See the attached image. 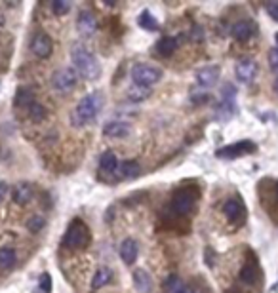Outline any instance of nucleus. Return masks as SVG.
<instances>
[{
  "label": "nucleus",
  "instance_id": "1",
  "mask_svg": "<svg viewBox=\"0 0 278 293\" xmlns=\"http://www.w3.org/2000/svg\"><path fill=\"white\" fill-rule=\"evenodd\" d=\"M101 107H103V99L99 93H90V95H84L78 105L73 109L71 113V122L75 128H84L92 124L97 114L101 113Z\"/></svg>",
  "mask_w": 278,
  "mask_h": 293
},
{
  "label": "nucleus",
  "instance_id": "2",
  "mask_svg": "<svg viewBox=\"0 0 278 293\" xmlns=\"http://www.w3.org/2000/svg\"><path fill=\"white\" fill-rule=\"evenodd\" d=\"M71 61L75 65L76 73H80L84 78L95 80L101 76L99 61L95 59V55L84 44H75V46L71 48Z\"/></svg>",
  "mask_w": 278,
  "mask_h": 293
},
{
  "label": "nucleus",
  "instance_id": "3",
  "mask_svg": "<svg viewBox=\"0 0 278 293\" xmlns=\"http://www.w3.org/2000/svg\"><path fill=\"white\" fill-rule=\"evenodd\" d=\"M63 244H65V247H69V249H84V247L90 244L88 226L84 225L80 219H75L69 225L67 233H65V238H63Z\"/></svg>",
  "mask_w": 278,
  "mask_h": 293
},
{
  "label": "nucleus",
  "instance_id": "4",
  "mask_svg": "<svg viewBox=\"0 0 278 293\" xmlns=\"http://www.w3.org/2000/svg\"><path fill=\"white\" fill-rule=\"evenodd\" d=\"M160 78H162V69H158L155 65L137 63V65L132 67V80H134V84H137V86L149 88L153 84H156Z\"/></svg>",
  "mask_w": 278,
  "mask_h": 293
},
{
  "label": "nucleus",
  "instance_id": "5",
  "mask_svg": "<svg viewBox=\"0 0 278 293\" xmlns=\"http://www.w3.org/2000/svg\"><path fill=\"white\" fill-rule=\"evenodd\" d=\"M76 80H78V73H76L73 67H63L59 71L54 73L52 84L59 93H69L73 88L76 86Z\"/></svg>",
  "mask_w": 278,
  "mask_h": 293
},
{
  "label": "nucleus",
  "instance_id": "6",
  "mask_svg": "<svg viewBox=\"0 0 278 293\" xmlns=\"http://www.w3.org/2000/svg\"><path fill=\"white\" fill-rule=\"evenodd\" d=\"M255 153V145L251 141H240L234 145L223 146L216 153L217 158H238V156H244V154Z\"/></svg>",
  "mask_w": 278,
  "mask_h": 293
},
{
  "label": "nucleus",
  "instance_id": "7",
  "mask_svg": "<svg viewBox=\"0 0 278 293\" xmlns=\"http://www.w3.org/2000/svg\"><path fill=\"white\" fill-rule=\"evenodd\" d=\"M223 213L231 223H234V225H242V221H244V217H246V207L240 198H229L223 204Z\"/></svg>",
  "mask_w": 278,
  "mask_h": 293
},
{
  "label": "nucleus",
  "instance_id": "8",
  "mask_svg": "<svg viewBox=\"0 0 278 293\" xmlns=\"http://www.w3.org/2000/svg\"><path fill=\"white\" fill-rule=\"evenodd\" d=\"M234 74L237 78L242 82V84H251L255 76H258V63L250 57H244L237 63V69H234Z\"/></svg>",
  "mask_w": 278,
  "mask_h": 293
},
{
  "label": "nucleus",
  "instance_id": "9",
  "mask_svg": "<svg viewBox=\"0 0 278 293\" xmlns=\"http://www.w3.org/2000/svg\"><path fill=\"white\" fill-rule=\"evenodd\" d=\"M76 31L78 34L82 36H94L95 31H97V19H95V15L88 10H84V12L78 13V17H76Z\"/></svg>",
  "mask_w": 278,
  "mask_h": 293
},
{
  "label": "nucleus",
  "instance_id": "10",
  "mask_svg": "<svg viewBox=\"0 0 278 293\" xmlns=\"http://www.w3.org/2000/svg\"><path fill=\"white\" fill-rule=\"evenodd\" d=\"M172 207L174 212L179 213V215H185L189 213L193 207H195V194L189 193V191H177L174 194V200H172Z\"/></svg>",
  "mask_w": 278,
  "mask_h": 293
},
{
  "label": "nucleus",
  "instance_id": "11",
  "mask_svg": "<svg viewBox=\"0 0 278 293\" xmlns=\"http://www.w3.org/2000/svg\"><path fill=\"white\" fill-rule=\"evenodd\" d=\"M132 133V126L124 120H111L103 126V135L105 137H113V139H120Z\"/></svg>",
  "mask_w": 278,
  "mask_h": 293
},
{
  "label": "nucleus",
  "instance_id": "12",
  "mask_svg": "<svg viewBox=\"0 0 278 293\" xmlns=\"http://www.w3.org/2000/svg\"><path fill=\"white\" fill-rule=\"evenodd\" d=\"M31 50L36 57H50V53H52V38L48 36L46 33H36L34 34L33 42H31Z\"/></svg>",
  "mask_w": 278,
  "mask_h": 293
},
{
  "label": "nucleus",
  "instance_id": "13",
  "mask_svg": "<svg viewBox=\"0 0 278 293\" xmlns=\"http://www.w3.org/2000/svg\"><path fill=\"white\" fill-rule=\"evenodd\" d=\"M255 31H258V27H255V23H253V21L242 19V21H237V23L232 25L231 34L237 40H240V42H246V40H250L251 36L255 34Z\"/></svg>",
  "mask_w": 278,
  "mask_h": 293
},
{
  "label": "nucleus",
  "instance_id": "14",
  "mask_svg": "<svg viewBox=\"0 0 278 293\" xmlns=\"http://www.w3.org/2000/svg\"><path fill=\"white\" fill-rule=\"evenodd\" d=\"M217 78H219V67H213V65L202 67V69L197 73V82L204 88L213 86L217 82Z\"/></svg>",
  "mask_w": 278,
  "mask_h": 293
},
{
  "label": "nucleus",
  "instance_id": "15",
  "mask_svg": "<svg viewBox=\"0 0 278 293\" xmlns=\"http://www.w3.org/2000/svg\"><path fill=\"white\" fill-rule=\"evenodd\" d=\"M120 259L124 265H134L137 259V242L134 238H126L120 244Z\"/></svg>",
  "mask_w": 278,
  "mask_h": 293
},
{
  "label": "nucleus",
  "instance_id": "16",
  "mask_svg": "<svg viewBox=\"0 0 278 293\" xmlns=\"http://www.w3.org/2000/svg\"><path fill=\"white\" fill-rule=\"evenodd\" d=\"M33 186H31V183H17L14 189V202L15 204H19V206H25V204H29L31 200H33Z\"/></svg>",
  "mask_w": 278,
  "mask_h": 293
},
{
  "label": "nucleus",
  "instance_id": "17",
  "mask_svg": "<svg viewBox=\"0 0 278 293\" xmlns=\"http://www.w3.org/2000/svg\"><path fill=\"white\" fill-rule=\"evenodd\" d=\"M134 286H136V289L139 293H151V289H153L151 274L147 270H143V268H137L134 273Z\"/></svg>",
  "mask_w": 278,
  "mask_h": 293
},
{
  "label": "nucleus",
  "instance_id": "18",
  "mask_svg": "<svg viewBox=\"0 0 278 293\" xmlns=\"http://www.w3.org/2000/svg\"><path fill=\"white\" fill-rule=\"evenodd\" d=\"M99 168H101V172L109 173V175H115L118 172V160H116V154L107 151V153L101 154V158H99Z\"/></svg>",
  "mask_w": 278,
  "mask_h": 293
},
{
  "label": "nucleus",
  "instance_id": "19",
  "mask_svg": "<svg viewBox=\"0 0 278 293\" xmlns=\"http://www.w3.org/2000/svg\"><path fill=\"white\" fill-rule=\"evenodd\" d=\"M151 88H145V86H137V84H134V86L128 88V92H126V95H128L130 101H134V103H141V101L149 99L151 97Z\"/></svg>",
  "mask_w": 278,
  "mask_h": 293
},
{
  "label": "nucleus",
  "instance_id": "20",
  "mask_svg": "<svg viewBox=\"0 0 278 293\" xmlns=\"http://www.w3.org/2000/svg\"><path fill=\"white\" fill-rule=\"evenodd\" d=\"M177 50V40L174 36H164V38L158 40V44H156V52L164 55V57H168L172 53Z\"/></svg>",
  "mask_w": 278,
  "mask_h": 293
},
{
  "label": "nucleus",
  "instance_id": "21",
  "mask_svg": "<svg viewBox=\"0 0 278 293\" xmlns=\"http://www.w3.org/2000/svg\"><path fill=\"white\" fill-rule=\"evenodd\" d=\"M109 280H111V268H107V266H99V268L95 270L94 278H92V289H99V287H103L105 284H109Z\"/></svg>",
  "mask_w": 278,
  "mask_h": 293
},
{
  "label": "nucleus",
  "instance_id": "22",
  "mask_svg": "<svg viewBox=\"0 0 278 293\" xmlns=\"http://www.w3.org/2000/svg\"><path fill=\"white\" fill-rule=\"evenodd\" d=\"M137 25L145 29V31H158V23H156L155 15H151L149 10H143L137 17Z\"/></svg>",
  "mask_w": 278,
  "mask_h": 293
},
{
  "label": "nucleus",
  "instance_id": "23",
  "mask_svg": "<svg viewBox=\"0 0 278 293\" xmlns=\"http://www.w3.org/2000/svg\"><path fill=\"white\" fill-rule=\"evenodd\" d=\"M240 280H242L244 284H248V286H253V284L259 280L258 266H253V265L242 266V270H240Z\"/></svg>",
  "mask_w": 278,
  "mask_h": 293
},
{
  "label": "nucleus",
  "instance_id": "24",
  "mask_svg": "<svg viewBox=\"0 0 278 293\" xmlns=\"http://www.w3.org/2000/svg\"><path fill=\"white\" fill-rule=\"evenodd\" d=\"M137 175H139V164L134 160H126L120 166V177H124V179H134Z\"/></svg>",
  "mask_w": 278,
  "mask_h": 293
},
{
  "label": "nucleus",
  "instance_id": "25",
  "mask_svg": "<svg viewBox=\"0 0 278 293\" xmlns=\"http://www.w3.org/2000/svg\"><path fill=\"white\" fill-rule=\"evenodd\" d=\"M15 252L12 247H0V268H12L15 265Z\"/></svg>",
  "mask_w": 278,
  "mask_h": 293
},
{
  "label": "nucleus",
  "instance_id": "26",
  "mask_svg": "<svg viewBox=\"0 0 278 293\" xmlns=\"http://www.w3.org/2000/svg\"><path fill=\"white\" fill-rule=\"evenodd\" d=\"M34 103V97H33V92L27 90V88H21L17 90L15 93V105L17 107H31Z\"/></svg>",
  "mask_w": 278,
  "mask_h": 293
},
{
  "label": "nucleus",
  "instance_id": "27",
  "mask_svg": "<svg viewBox=\"0 0 278 293\" xmlns=\"http://www.w3.org/2000/svg\"><path fill=\"white\" fill-rule=\"evenodd\" d=\"M179 286H183V282H181V278L179 276H176V274H172V276H168L166 278V282H164V291L166 293H174Z\"/></svg>",
  "mask_w": 278,
  "mask_h": 293
},
{
  "label": "nucleus",
  "instance_id": "28",
  "mask_svg": "<svg viewBox=\"0 0 278 293\" xmlns=\"http://www.w3.org/2000/svg\"><path fill=\"white\" fill-rule=\"evenodd\" d=\"M29 114H31L33 122H40V120L46 116V109H44L40 103H33V105L29 107Z\"/></svg>",
  "mask_w": 278,
  "mask_h": 293
},
{
  "label": "nucleus",
  "instance_id": "29",
  "mask_svg": "<svg viewBox=\"0 0 278 293\" xmlns=\"http://www.w3.org/2000/svg\"><path fill=\"white\" fill-rule=\"evenodd\" d=\"M44 217H40V215H33L31 219L27 221V228L31 231V233H38L40 228H44Z\"/></svg>",
  "mask_w": 278,
  "mask_h": 293
},
{
  "label": "nucleus",
  "instance_id": "30",
  "mask_svg": "<svg viewBox=\"0 0 278 293\" xmlns=\"http://www.w3.org/2000/svg\"><path fill=\"white\" fill-rule=\"evenodd\" d=\"M52 10H54L55 15H63V13H67L71 10V2L69 0H55L52 4Z\"/></svg>",
  "mask_w": 278,
  "mask_h": 293
},
{
  "label": "nucleus",
  "instance_id": "31",
  "mask_svg": "<svg viewBox=\"0 0 278 293\" xmlns=\"http://www.w3.org/2000/svg\"><path fill=\"white\" fill-rule=\"evenodd\" d=\"M269 67H271L274 73H278V46H274L269 52Z\"/></svg>",
  "mask_w": 278,
  "mask_h": 293
},
{
  "label": "nucleus",
  "instance_id": "32",
  "mask_svg": "<svg viewBox=\"0 0 278 293\" xmlns=\"http://www.w3.org/2000/svg\"><path fill=\"white\" fill-rule=\"evenodd\" d=\"M40 289L42 293H50V289H52V278L48 273L40 274Z\"/></svg>",
  "mask_w": 278,
  "mask_h": 293
},
{
  "label": "nucleus",
  "instance_id": "33",
  "mask_svg": "<svg viewBox=\"0 0 278 293\" xmlns=\"http://www.w3.org/2000/svg\"><path fill=\"white\" fill-rule=\"evenodd\" d=\"M190 34H193V40H195V42H198V40L204 38V29H202V27L195 25V27H193V31H190Z\"/></svg>",
  "mask_w": 278,
  "mask_h": 293
},
{
  "label": "nucleus",
  "instance_id": "34",
  "mask_svg": "<svg viewBox=\"0 0 278 293\" xmlns=\"http://www.w3.org/2000/svg\"><path fill=\"white\" fill-rule=\"evenodd\" d=\"M267 10H269V13H271L272 19H276V21H278V4L271 2V4H267Z\"/></svg>",
  "mask_w": 278,
  "mask_h": 293
},
{
  "label": "nucleus",
  "instance_id": "35",
  "mask_svg": "<svg viewBox=\"0 0 278 293\" xmlns=\"http://www.w3.org/2000/svg\"><path fill=\"white\" fill-rule=\"evenodd\" d=\"M6 194H8V183L0 181V202L6 198Z\"/></svg>",
  "mask_w": 278,
  "mask_h": 293
},
{
  "label": "nucleus",
  "instance_id": "36",
  "mask_svg": "<svg viewBox=\"0 0 278 293\" xmlns=\"http://www.w3.org/2000/svg\"><path fill=\"white\" fill-rule=\"evenodd\" d=\"M174 293H195V291H193V287H190V286H185V284H183V286L177 287Z\"/></svg>",
  "mask_w": 278,
  "mask_h": 293
},
{
  "label": "nucleus",
  "instance_id": "37",
  "mask_svg": "<svg viewBox=\"0 0 278 293\" xmlns=\"http://www.w3.org/2000/svg\"><path fill=\"white\" fill-rule=\"evenodd\" d=\"M274 92H276V93H278V78H276V80H274Z\"/></svg>",
  "mask_w": 278,
  "mask_h": 293
},
{
  "label": "nucleus",
  "instance_id": "38",
  "mask_svg": "<svg viewBox=\"0 0 278 293\" xmlns=\"http://www.w3.org/2000/svg\"><path fill=\"white\" fill-rule=\"evenodd\" d=\"M276 194H278V185H276Z\"/></svg>",
  "mask_w": 278,
  "mask_h": 293
}]
</instances>
